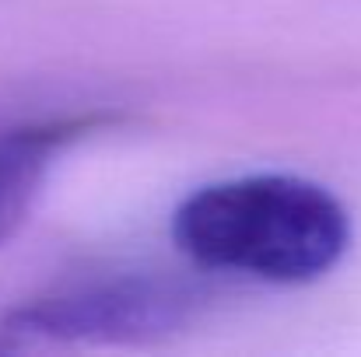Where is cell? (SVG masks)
Here are the masks:
<instances>
[{
	"label": "cell",
	"instance_id": "obj_3",
	"mask_svg": "<svg viewBox=\"0 0 361 357\" xmlns=\"http://www.w3.org/2000/svg\"><path fill=\"white\" fill-rule=\"evenodd\" d=\"M109 123V116H56L0 130V245L25 225L56 161Z\"/></svg>",
	"mask_w": 361,
	"mask_h": 357
},
{
	"label": "cell",
	"instance_id": "obj_1",
	"mask_svg": "<svg viewBox=\"0 0 361 357\" xmlns=\"http://www.w3.org/2000/svg\"><path fill=\"white\" fill-rule=\"evenodd\" d=\"M172 242L204 270L263 284H309L344 259L351 218L312 179L235 175L200 186L176 207Z\"/></svg>",
	"mask_w": 361,
	"mask_h": 357
},
{
	"label": "cell",
	"instance_id": "obj_2",
	"mask_svg": "<svg viewBox=\"0 0 361 357\" xmlns=\"http://www.w3.org/2000/svg\"><path fill=\"white\" fill-rule=\"evenodd\" d=\"M200 294L169 277H113L63 287L0 319V354L56 347H133L193 322Z\"/></svg>",
	"mask_w": 361,
	"mask_h": 357
}]
</instances>
